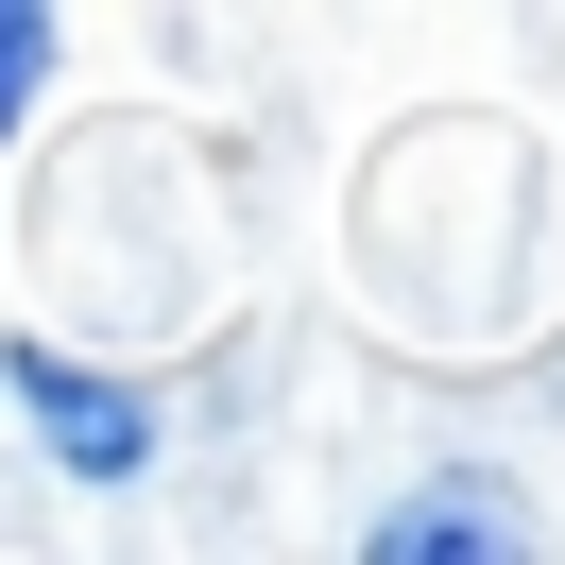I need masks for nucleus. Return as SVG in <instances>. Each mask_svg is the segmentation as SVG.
<instances>
[{
    "instance_id": "obj_3",
    "label": "nucleus",
    "mask_w": 565,
    "mask_h": 565,
    "mask_svg": "<svg viewBox=\"0 0 565 565\" xmlns=\"http://www.w3.org/2000/svg\"><path fill=\"white\" fill-rule=\"evenodd\" d=\"M35 86H52V0H0V138L35 120Z\"/></svg>"
},
{
    "instance_id": "obj_1",
    "label": "nucleus",
    "mask_w": 565,
    "mask_h": 565,
    "mask_svg": "<svg viewBox=\"0 0 565 565\" xmlns=\"http://www.w3.org/2000/svg\"><path fill=\"white\" fill-rule=\"evenodd\" d=\"M0 394H18V428H35L86 497H120L154 462V394H120L104 360H70V343H0Z\"/></svg>"
},
{
    "instance_id": "obj_2",
    "label": "nucleus",
    "mask_w": 565,
    "mask_h": 565,
    "mask_svg": "<svg viewBox=\"0 0 565 565\" xmlns=\"http://www.w3.org/2000/svg\"><path fill=\"white\" fill-rule=\"evenodd\" d=\"M428 548H462V565L497 548V514H480V480H446V497H412V514H377V565H428Z\"/></svg>"
}]
</instances>
